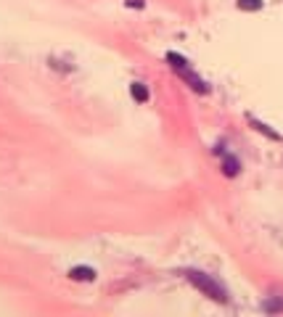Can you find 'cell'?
Returning <instances> with one entry per match:
<instances>
[{
	"label": "cell",
	"instance_id": "7",
	"mask_svg": "<svg viewBox=\"0 0 283 317\" xmlns=\"http://www.w3.org/2000/svg\"><path fill=\"white\" fill-rule=\"evenodd\" d=\"M167 64H170L175 72H178V69H186L188 66V61L180 56V53H167Z\"/></svg>",
	"mask_w": 283,
	"mask_h": 317
},
{
	"label": "cell",
	"instance_id": "6",
	"mask_svg": "<svg viewBox=\"0 0 283 317\" xmlns=\"http://www.w3.org/2000/svg\"><path fill=\"white\" fill-rule=\"evenodd\" d=\"M251 127H254L257 133H262V135H267V137H270V140H281V135L275 133V130H270V127H267V125H262V122L251 119Z\"/></svg>",
	"mask_w": 283,
	"mask_h": 317
},
{
	"label": "cell",
	"instance_id": "5",
	"mask_svg": "<svg viewBox=\"0 0 283 317\" xmlns=\"http://www.w3.org/2000/svg\"><path fill=\"white\" fill-rule=\"evenodd\" d=\"M223 172L228 175V177H236L241 172V164H238V159H233V156H225L223 159Z\"/></svg>",
	"mask_w": 283,
	"mask_h": 317
},
{
	"label": "cell",
	"instance_id": "2",
	"mask_svg": "<svg viewBox=\"0 0 283 317\" xmlns=\"http://www.w3.org/2000/svg\"><path fill=\"white\" fill-rule=\"evenodd\" d=\"M178 74H180L183 80H186V82H188L196 92H206V90H209V88H206V82H204V80H198V77H196L193 72H190L188 66H186V69H178Z\"/></svg>",
	"mask_w": 283,
	"mask_h": 317
},
{
	"label": "cell",
	"instance_id": "4",
	"mask_svg": "<svg viewBox=\"0 0 283 317\" xmlns=\"http://www.w3.org/2000/svg\"><path fill=\"white\" fill-rule=\"evenodd\" d=\"M130 95H133L138 103H146V100H148V88L143 82H133V85H130Z\"/></svg>",
	"mask_w": 283,
	"mask_h": 317
},
{
	"label": "cell",
	"instance_id": "3",
	"mask_svg": "<svg viewBox=\"0 0 283 317\" xmlns=\"http://www.w3.org/2000/svg\"><path fill=\"white\" fill-rule=\"evenodd\" d=\"M69 277L72 280H95V270L93 267H72L69 270Z\"/></svg>",
	"mask_w": 283,
	"mask_h": 317
},
{
	"label": "cell",
	"instance_id": "8",
	"mask_svg": "<svg viewBox=\"0 0 283 317\" xmlns=\"http://www.w3.org/2000/svg\"><path fill=\"white\" fill-rule=\"evenodd\" d=\"M238 8L241 11H259L262 8V0H238Z\"/></svg>",
	"mask_w": 283,
	"mask_h": 317
},
{
	"label": "cell",
	"instance_id": "1",
	"mask_svg": "<svg viewBox=\"0 0 283 317\" xmlns=\"http://www.w3.org/2000/svg\"><path fill=\"white\" fill-rule=\"evenodd\" d=\"M186 280H188L190 285H196V288L201 291L204 296L215 299V301H220V304H225V301H228V291H225V285H223V283H217L212 275L198 272V270H186Z\"/></svg>",
	"mask_w": 283,
	"mask_h": 317
},
{
	"label": "cell",
	"instance_id": "10",
	"mask_svg": "<svg viewBox=\"0 0 283 317\" xmlns=\"http://www.w3.org/2000/svg\"><path fill=\"white\" fill-rule=\"evenodd\" d=\"M125 5H130V8H143L146 3H143V0H125Z\"/></svg>",
	"mask_w": 283,
	"mask_h": 317
},
{
	"label": "cell",
	"instance_id": "9",
	"mask_svg": "<svg viewBox=\"0 0 283 317\" xmlns=\"http://www.w3.org/2000/svg\"><path fill=\"white\" fill-rule=\"evenodd\" d=\"M265 309H267V312H283V299H275V301H265Z\"/></svg>",
	"mask_w": 283,
	"mask_h": 317
}]
</instances>
